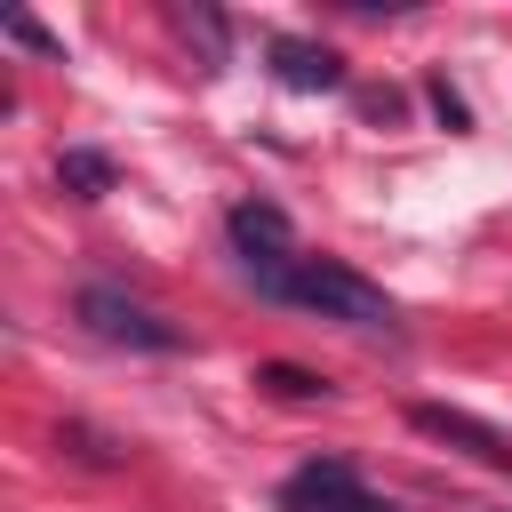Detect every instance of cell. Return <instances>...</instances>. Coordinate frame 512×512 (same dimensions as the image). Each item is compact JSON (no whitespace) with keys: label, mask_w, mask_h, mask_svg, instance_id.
<instances>
[{"label":"cell","mask_w":512,"mask_h":512,"mask_svg":"<svg viewBox=\"0 0 512 512\" xmlns=\"http://www.w3.org/2000/svg\"><path fill=\"white\" fill-rule=\"evenodd\" d=\"M112 176H120V168H112L104 152H88V144L56 152V184H64V192H80V200H104V192H112Z\"/></svg>","instance_id":"7"},{"label":"cell","mask_w":512,"mask_h":512,"mask_svg":"<svg viewBox=\"0 0 512 512\" xmlns=\"http://www.w3.org/2000/svg\"><path fill=\"white\" fill-rule=\"evenodd\" d=\"M272 72H280L288 88H304V96L344 88V56H336V48H320V40H272Z\"/></svg>","instance_id":"6"},{"label":"cell","mask_w":512,"mask_h":512,"mask_svg":"<svg viewBox=\"0 0 512 512\" xmlns=\"http://www.w3.org/2000/svg\"><path fill=\"white\" fill-rule=\"evenodd\" d=\"M280 512H392L344 456H312L280 480Z\"/></svg>","instance_id":"3"},{"label":"cell","mask_w":512,"mask_h":512,"mask_svg":"<svg viewBox=\"0 0 512 512\" xmlns=\"http://www.w3.org/2000/svg\"><path fill=\"white\" fill-rule=\"evenodd\" d=\"M72 312H80V328H88V336L128 344V352H176V344H184V328H176V320H160L152 304L120 296V288H104V280H88V288L72 296Z\"/></svg>","instance_id":"2"},{"label":"cell","mask_w":512,"mask_h":512,"mask_svg":"<svg viewBox=\"0 0 512 512\" xmlns=\"http://www.w3.org/2000/svg\"><path fill=\"white\" fill-rule=\"evenodd\" d=\"M256 384H264V392H280V400H328V384H320L312 368H288V360H264V368H256Z\"/></svg>","instance_id":"8"},{"label":"cell","mask_w":512,"mask_h":512,"mask_svg":"<svg viewBox=\"0 0 512 512\" xmlns=\"http://www.w3.org/2000/svg\"><path fill=\"white\" fill-rule=\"evenodd\" d=\"M0 32H8L16 48H32V56H64V40H48V32L32 24V16H0Z\"/></svg>","instance_id":"9"},{"label":"cell","mask_w":512,"mask_h":512,"mask_svg":"<svg viewBox=\"0 0 512 512\" xmlns=\"http://www.w3.org/2000/svg\"><path fill=\"white\" fill-rule=\"evenodd\" d=\"M224 232H232V248H240L248 272H272V264L296 256V224H288L272 200H240V208L224 216Z\"/></svg>","instance_id":"5"},{"label":"cell","mask_w":512,"mask_h":512,"mask_svg":"<svg viewBox=\"0 0 512 512\" xmlns=\"http://www.w3.org/2000/svg\"><path fill=\"white\" fill-rule=\"evenodd\" d=\"M408 424H416L424 440H448V448H464L472 464H496V472H512V432H496V424H488V416H472V408L416 400V408H408Z\"/></svg>","instance_id":"4"},{"label":"cell","mask_w":512,"mask_h":512,"mask_svg":"<svg viewBox=\"0 0 512 512\" xmlns=\"http://www.w3.org/2000/svg\"><path fill=\"white\" fill-rule=\"evenodd\" d=\"M264 296H280V304H296V312H320V320H344V328H392L400 312H392V296L376 288V280H360L352 264H336V256H288V264H272V272H248Z\"/></svg>","instance_id":"1"},{"label":"cell","mask_w":512,"mask_h":512,"mask_svg":"<svg viewBox=\"0 0 512 512\" xmlns=\"http://www.w3.org/2000/svg\"><path fill=\"white\" fill-rule=\"evenodd\" d=\"M424 96H432V112H440V120H448V128H464V96H456V88H448V80H432V88H424Z\"/></svg>","instance_id":"11"},{"label":"cell","mask_w":512,"mask_h":512,"mask_svg":"<svg viewBox=\"0 0 512 512\" xmlns=\"http://www.w3.org/2000/svg\"><path fill=\"white\" fill-rule=\"evenodd\" d=\"M56 440H72V456H88V464H120V448H112L104 432H88V424H64Z\"/></svg>","instance_id":"10"}]
</instances>
